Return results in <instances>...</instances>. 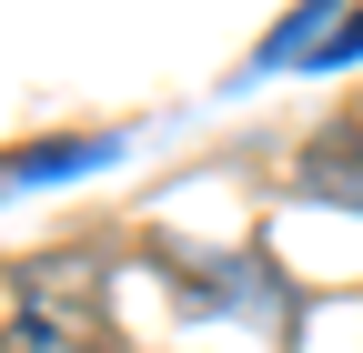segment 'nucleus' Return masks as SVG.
I'll return each mask as SVG.
<instances>
[{"mask_svg": "<svg viewBox=\"0 0 363 353\" xmlns=\"http://www.w3.org/2000/svg\"><path fill=\"white\" fill-rule=\"evenodd\" d=\"M121 152V131H71V142H30L21 162H0V192H21V182H71V172H101Z\"/></svg>", "mask_w": 363, "mask_h": 353, "instance_id": "1", "label": "nucleus"}, {"mask_svg": "<svg viewBox=\"0 0 363 353\" xmlns=\"http://www.w3.org/2000/svg\"><path fill=\"white\" fill-rule=\"evenodd\" d=\"M333 61H363V11H353V21L323 40V51H313V71H333Z\"/></svg>", "mask_w": 363, "mask_h": 353, "instance_id": "2", "label": "nucleus"}]
</instances>
